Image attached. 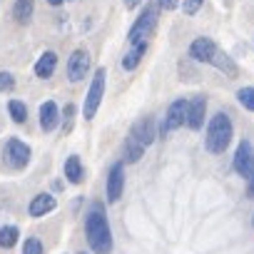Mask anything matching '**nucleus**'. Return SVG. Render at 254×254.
<instances>
[{"mask_svg":"<svg viewBox=\"0 0 254 254\" xmlns=\"http://www.w3.org/2000/svg\"><path fill=\"white\" fill-rule=\"evenodd\" d=\"M85 232H87V242L95 254H112V232L100 207H92V212L87 214Z\"/></svg>","mask_w":254,"mask_h":254,"instance_id":"obj_1","label":"nucleus"},{"mask_svg":"<svg viewBox=\"0 0 254 254\" xmlns=\"http://www.w3.org/2000/svg\"><path fill=\"white\" fill-rule=\"evenodd\" d=\"M232 120L224 115V112H217L209 125H207V137H204V147L212 152V155H222L229 142H232Z\"/></svg>","mask_w":254,"mask_h":254,"instance_id":"obj_2","label":"nucleus"},{"mask_svg":"<svg viewBox=\"0 0 254 254\" xmlns=\"http://www.w3.org/2000/svg\"><path fill=\"white\" fill-rule=\"evenodd\" d=\"M157 18H160V5H145L142 15L135 20V25L130 28V33H127V40H130V45L135 43H145L152 30L157 28Z\"/></svg>","mask_w":254,"mask_h":254,"instance_id":"obj_3","label":"nucleus"},{"mask_svg":"<svg viewBox=\"0 0 254 254\" xmlns=\"http://www.w3.org/2000/svg\"><path fill=\"white\" fill-rule=\"evenodd\" d=\"M105 77H107L105 67H97V70H95V77H92V82H90L87 97H85V107H82L85 120H92V117L97 115V107H100V102H102V97H105Z\"/></svg>","mask_w":254,"mask_h":254,"instance_id":"obj_4","label":"nucleus"},{"mask_svg":"<svg viewBox=\"0 0 254 254\" xmlns=\"http://www.w3.org/2000/svg\"><path fill=\"white\" fill-rule=\"evenodd\" d=\"M187 110H190V102H187V100H175V102L170 105V110H167L162 125H160V132H162V135H170V132L180 130V127L187 122Z\"/></svg>","mask_w":254,"mask_h":254,"instance_id":"obj_5","label":"nucleus"},{"mask_svg":"<svg viewBox=\"0 0 254 254\" xmlns=\"http://www.w3.org/2000/svg\"><path fill=\"white\" fill-rule=\"evenodd\" d=\"M234 172L239 177H252V172H254V150H252L249 140H242L234 152Z\"/></svg>","mask_w":254,"mask_h":254,"instance_id":"obj_6","label":"nucleus"},{"mask_svg":"<svg viewBox=\"0 0 254 254\" xmlns=\"http://www.w3.org/2000/svg\"><path fill=\"white\" fill-rule=\"evenodd\" d=\"M5 160H8V165L13 167V170H23L28 162H30V147L25 145V142H20V140H10L8 145H5Z\"/></svg>","mask_w":254,"mask_h":254,"instance_id":"obj_7","label":"nucleus"},{"mask_svg":"<svg viewBox=\"0 0 254 254\" xmlns=\"http://www.w3.org/2000/svg\"><path fill=\"white\" fill-rule=\"evenodd\" d=\"M87 70H90V53L87 50H75L72 55H70V60H67V77L72 80V82H80L85 75H87Z\"/></svg>","mask_w":254,"mask_h":254,"instance_id":"obj_8","label":"nucleus"},{"mask_svg":"<svg viewBox=\"0 0 254 254\" xmlns=\"http://www.w3.org/2000/svg\"><path fill=\"white\" fill-rule=\"evenodd\" d=\"M217 50H219V48H217L214 40H209V38H197V40L190 45V55H192L197 63H207V65H212Z\"/></svg>","mask_w":254,"mask_h":254,"instance_id":"obj_9","label":"nucleus"},{"mask_svg":"<svg viewBox=\"0 0 254 254\" xmlns=\"http://www.w3.org/2000/svg\"><path fill=\"white\" fill-rule=\"evenodd\" d=\"M122 190H125V165L117 162L112 165L110 177H107V202H117Z\"/></svg>","mask_w":254,"mask_h":254,"instance_id":"obj_10","label":"nucleus"},{"mask_svg":"<svg viewBox=\"0 0 254 254\" xmlns=\"http://www.w3.org/2000/svg\"><path fill=\"white\" fill-rule=\"evenodd\" d=\"M58 120H60L58 105H55L53 100L43 102V105H40V127H43V130H45V132H53L55 127H58Z\"/></svg>","mask_w":254,"mask_h":254,"instance_id":"obj_11","label":"nucleus"},{"mask_svg":"<svg viewBox=\"0 0 254 254\" xmlns=\"http://www.w3.org/2000/svg\"><path fill=\"white\" fill-rule=\"evenodd\" d=\"M204 112H207V100L204 97H194L190 102V110H187V125L192 130H199L204 125Z\"/></svg>","mask_w":254,"mask_h":254,"instance_id":"obj_12","label":"nucleus"},{"mask_svg":"<svg viewBox=\"0 0 254 254\" xmlns=\"http://www.w3.org/2000/svg\"><path fill=\"white\" fill-rule=\"evenodd\" d=\"M130 135H135L145 147H150L152 142H155V137H157V132H155V122H152V117H145V120H140L135 127H132V132Z\"/></svg>","mask_w":254,"mask_h":254,"instance_id":"obj_13","label":"nucleus"},{"mask_svg":"<svg viewBox=\"0 0 254 254\" xmlns=\"http://www.w3.org/2000/svg\"><path fill=\"white\" fill-rule=\"evenodd\" d=\"M55 67H58V55H55L53 50H48V53H43L40 60L35 63V75L43 77V80H45V77H53Z\"/></svg>","mask_w":254,"mask_h":254,"instance_id":"obj_14","label":"nucleus"},{"mask_svg":"<svg viewBox=\"0 0 254 254\" xmlns=\"http://www.w3.org/2000/svg\"><path fill=\"white\" fill-rule=\"evenodd\" d=\"M55 207H58V202H55L53 194H38L30 202V217H43V214L53 212Z\"/></svg>","mask_w":254,"mask_h":254,"instance_id":"obj_15","label":"nucleus"},{"mask_svg":"<svg viewBox=\"0 0 254 254\" xmlns=\"http://www.w3.org/2000/svg\"><path fill=\"white\" fill-rule=\"evenodd\" d=\"M145 53H147V40H145V43H135L130 53H125L122 67H125V70H135V67L140 65V60L145 58Z\"/></svg>","mask_w":254,"mask_h":254,"instance_id":"obj_16","label":"nucleus"},{"mask_svg":"<svg viewBox=\"0 0 254 254\" xmlns=\"http://www.w3.org/2000/svg\"><path fill=\"white\" fill-rule=\"evenodd\" d=\"M212 65H214L217 70H222L227 77H237V75H239V67L234 65V60H232L227 53H222V50H217V55H214Z\"/></svg>","mask_w":254,"mask_h":254,"instance_id":"obj_17","label":"nucleus"},{"mask_svg":"<svg viewBox=\"0 0 254 254\" xmlns=\"http://www.w3.org/2000/svg\"><path fill=\"white\" fill-rule=\"evenodd\" d=\"M142 155H145V145L135 135H130V137H127V142H125V160L127 162H137Z\"/></svg>","mask_w":254,"mask_h":254,"instance_id":"obj_18","label":"nucleus"},{"mask_svg":"<svg viewBox=\"0 0 254 254\" xmlns=\"http://www.w3.org/2000/svg\"><path fill=\"white\" fill-rule=\"evenodd\" d=\"M65 177L72 185H80L82 182V165H80V157L77 155H70L67 157V162H65Z\"/></svg>","mask_w":254,"mask_h":254,"instance_id":"obj_19","label":"nucleus"},{"mask_svg":"<svg viewBox=\"0 0 254 254\" xmlns=\"http://www.w3.org/2000/svg\"><path fill=\"white\" fill-rule=\"evenodd\" d=\"M13 18L18 23H28L33 18V0H18L13 5Z\"/></svg>","mask_w":254,"mask_h":254,"instance_id":"obj_20","label":"nucleus"},{"mask_svg":"<svg viewBox=\"0 0 254 254\" xmlns=\"http://www.w3.org/2000/svg\"><path fill=\"white\" fill-rule=\"evenodd\" d=\"M18 237H20L18 227H13V224H8V227H0V247H5V249L15 247Z\"/></svg>","mask_w":254,"mask_h":254,"instance_id":"obj_21","label":"nucleus"},{"mask_svg":"<svg viewBox=\"0 0 254 254\" xmlns=\"http://www.w3.org/2000/svg\"><path fill=\"white\" fill-rule=\"evenodd\" d=\"M8 110H10V117H13L18 125H23V122L28 120V107H25V102L10 100V102H8Z\"/></svg>","mask_w":254,"mask_h":254,"instance_id":"obj_22","label":"nucleus"},{"mask_svg":"<svg viewBox=\"0 0 254 254\" xmlns=\"http://www.w3.org/2000/svg\"><path fill=\"white\" fill-rule=\"evenodd\" d=\"M237 97H239V102H242L247 110L254 112V87H242V90L237 92Z\"/></svg>","mask_w":254,"mask_h":254,"instance_id":"obj_23","label":"nucleus"},{"mask_svg":"<svg viewBox=\"0 0 254 254\" xmlns=\"http://www.w3.org/2000/svg\"><path fill=\"white\" fill-rule=\"evenodd\" d=\"M23 254H43V244H40V239H35V237H30V239H25V247H23Z\"/></svg>","mask_w":254,"mask_h":254,"instance_id":"obj_24","label":"nucleus"},{"mask_svg":"<svg viewBox=\"0 0 254 254\" xmlns=\"http://www.w3.org/2000/svg\"><path fill=\"white\" fill-rule=\"evenodd\" d=\"M202 3H204V0H182V10H185V15H197L199 8H202Z\"/></svg>","mask_w":254,"mask_h":254,"instance_id":"obj_25","label":"nucleus"},{"mask_svg":"<svg viewBox=\"0 0 254 254\" xmlns=\"http://www.w3.org/2000/svg\"><path fill=\"white\" fill-rule=\"evenodd\" d=\"M15 87V80L10 72H0V92H5V90H13Z\"/></svg>","mask_w":254,"mask_h":254,"instance_id":"obj_26","label":"nucleus"},{"mask_svg":"<svg viewBox=\"0 0 254 254\" xmlns=\"http://www.w3.org/2000/svg\"><path fill=\"white\" fill-rule=\"evenodd\" d=\"M72 115H75V107L67 105L65 107V132H70V127H72Z\"/></svg>","mask_w":254,"mask_h":254,"instance_id":"obj_27","label":"nucleus"},{"mask_svg":"<svg viewBox=\"0 0 254 254\" xmlns=\"http://www.w3.org/2000/svg\"><path fill=\"white\" fill-rule=\"evenodd\" d=\"M157 5L165 8V10H175V8L180 5V0H157Z\"/></svg>","mask_w":254,"mask_h":254,"instance_id":"obj_28","label":"nucleus"},{"mask_svg":"<svg viewBox=\"0 0 254 254\" xmlns=\"http://www.w3.org/2000/svg\"><path fill=\"white\" fill-rule=\"evenodd\" d=\"M140 5V0H125V8L127 10H132V8H137Z\"/></svg>","mask_w":254,"mask_h":254,"instance_id":"obj_29","label":"nucleus"},{"mask_svg":"<svg viewBox=\"0 0 254 254\" xmlns=\"http://www.w3.org/2000/svg\"><path fill=\"white\" fill-rule=\"evenodd\" d=\"M247 192H249V197H254V172H252V177H249V190H247Z\"/></svg>","mask_w":254,"mask_h":254,"instance_id":"obj_30","label":"nucleus"},{"mask_svg":"<svg viewBox=\"0 0 254 254\" xmlns=\"http://www.w3.org/2000/svg\"><path fill=\"white\" fill-rule=\"evenodd\" d=\"M48 3H50V5H60V3H63V0H48Z\"/></svg>","mask_w":254,"mask_h":254,"instance_id":"obj_31","label":"nucleus"},{"mask_svg":"<svg viewBox=\"0 0 254 254\" xmlns=\"http://www.w3.org/2000/svg\"><path fill=\"white\" fill-rule=\"evenodd\" d=\"M80 254H85V252H80Z\"/></svg>","mask_w":254,"mask_h":254,"instance_id":"obj_32","label":"nucleus"}]
</instances>
